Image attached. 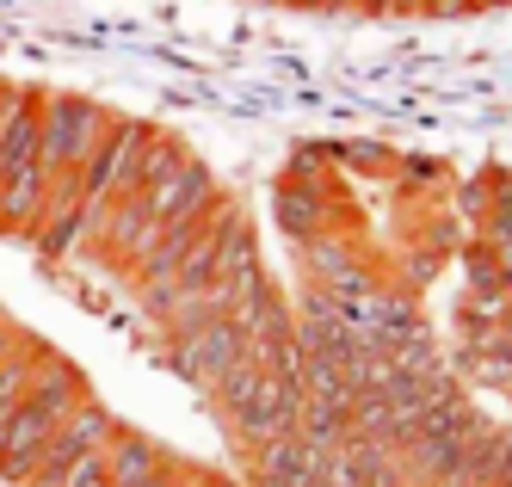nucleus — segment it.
<instances>
[{
  "label": "nucleus",
  "instance_id": "nucleus-1",
  "mask_svg": "<svg viewBox=\"0 0 512 487\" xmlns=\"http://www.w3.org/2000/svg\"><path fill=\"white\" fill-rule=\"evenodd\" d=\"M0 241L81 296H112L192 383L247 463V487H321L303 444L297 315L260 235L186 142L124 111L0 74Z\"/></svg>",
  "mask_w": 512,
  "mask_h": 487
},
{
  "label": "nucleus",
  "instance_id": "nucleus-2",
  "mask_svg": "<svg viewBox=\"0 0 512 487\" xmlns=\"http://www.w3.org/2000/svg\"><path fill=\"white\" fill-rule=\"evenodd\" d=\"M0 481L7 487H241L136 432L50 333L0 296Z\"/></svg>",
  "mask_w": 512,
  "mask_h": 487
},
{
  "label": "nucleus",
  "instance_id": "nucleus-3",
  "mask_svg": "<svg viewBox=\"0 0 512 487\" xmlns=\"http://www.w3.org/2000/svg\"><path fill=\"white\" fill-rule=\"evenodd\" d=\"M469 7H500V0H469Z\"/></svg>",
  "mask_w": 512,
  "mask_h": 487
},
{
  "label": "nucleus",
  "instance_id": "nucleus-4",
  "mask_svg": "<svg viewBox=\"0 0 512 487\" xmlns=\"http://www.w3.org/2000/svg\"><path fill=\"white\" fill-rule=\"evenodd\" d=\"M500 487H512V469H506V481H500Z\"/></svg>",
  "mask_w": 512,
  "mask_h": 487
}]
</instances>
